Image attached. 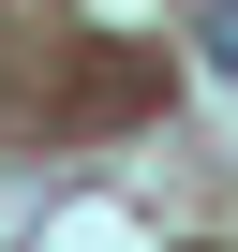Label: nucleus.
<instances>
[{
	"instance_id": "nucleus-1",
	"label": "nucleus",
	"mask_w": 238,
	"mask_h": 252,
	"mask_svg": "<svg viewBox=\"0 0 238 252\" xmlns=\"http://www.w3.org/2000/svg\"><path fill=\"white\" fill-rule=\"evenodd\" d=\"M194 45H208V74L238 89V0H208V30H194Z\"/></svg>"
}]
</instances>
